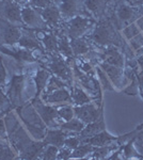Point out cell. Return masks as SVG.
<instances>
[{
	"mask_svg": "<svg viewBox=\"0 0 143 160\" xmlns=\"http://www.w3.org/2000/svg\"><path fill=\"white\" fill-rule=\"evenodd\" d=\"M19 114H22L23 121L25 122V124L27 125L28 129L30 130V132L32 133L35 138H44V130H43V126H40L38 124V118L35 113V110H33L32 108H25L24 110L20 112L18 111Z\"/></svg>",
	"mask_w": 143,
	"mask_h": 160,
	"instance_id": "1",
	"label": "cell"
},
{
	"mask_svg": "<svg viewBox=\"0 0 143 160\" xmlns=\"http://www.w3.org/2000/svg\"><path fill=\"white\" fill-rule=\"evenodd\" d=\"M20 35V30L16 26L10 24L0 17V43L13 45L18 42Z\"/></svg>",
	"mask_w": 143,
	"mask_h": 160,
	"instance_id": "2",
	"label": "cell"
},
{
	"mask_svg": "<svg viewBox=\"0 0 143 160\" xmlns=\"http://www.w3.org/2000/svg\"><path fill=\"white\" fill-rule=\"evenodd\" d=\"M74 114L76 115L77 118L82 121L84 124H89L97 121L98 117H100V110L93 104H89L88 102V104L75 107Z\"/></svg>",
	"mask_w": 143,
	"mask_h": 160,
	"instance_id": "3",
	"label": "cell"
},
{
	"mask_svg": "<svg viewBox=\"0 0 143 160\" xmlns=\"http://www.w3.org/2000/svg\"><path fill=\"white\" fill-rule=\"evenodd\" d=\"M92 26V22L89 18L82 16H76L69 22V32L72 38H78L87 32Z\"/></svg>",
	"mask_w": 143,
	"mask_h": 160,
	"instance_id": "4",
	"label": "cell"
},
{
	"mask_svg": "<svg viewBox=\"0 0 143 160\" xmlns=\"http://www.w3.org/2000/svg\"><path fill=\"white\" fill-rule=\"evenodd\" d=\"M0 14L12 22H22V10L12 1L0 0Z\"/></svg>",
	"mask_w": 143,
	"mask_h": 160,
	"instance_id": "5",
	"label": "cell"
},
{
	"mask_svg": "<svg viewBox=\"0 0 143 160\" xmlns=\"http://www.w3.org/2000/svg\"><path fill=\"white\" fill-rule=\"evenodd\" d=\"M24 87V76L23 75H16L13 77L11 81V87L9 89L8 96L13 105V107H16L22 104V92Z\"/></svg>",
	"mask_w": 143,
	"mask_h": 160,
	"instance_id": "6",
	"label": "cell"
},
{
	"mask_svg": "<svg viewBox=\"0 0 143 160\" xmlns=\"http://www.w3.org/2000/svg\"><path fill=\"white\" fill-rule=\"evenodd\" d=\"M32 104L35 107L36 112L40 114L42 120L47 124V125H50L54 121V118L58 117V111H57V109L50 107V106H45L40 99H38V97H35V98L33 99Z\"/></svg>",
	"mask_w": 143,
	"mask_h": 160,
	"instance_id": "7",
	"label": "cell"
},
{
	"mask_svg": "<svg viewBox=\"0 0 143 160\" xmlns=\"http://www.w3.org/2000/svg\"><path fill=\"white\" fill-rule=\"evenodd\" d=\"M22 19L26 25L30 27H43L45 22L35 10L30 8H24L22 10Z\"/></svg>",
	"mask_w": 143,
	"mask_h": 160,
	"instance_id": "8",
	"label": "cell"
},
{
	"mask_svg": "<svg viewBox=\"0 0 143 160\" xmlns=\"http://www.w3.org/2000/svg\"><path fill=\"white\" fill-rule=\"evenodd\" d=\"M93 40L96 43L100 44V45H105L113 41V34L111 32L110 28L106 25H100L96 27V29L93 32Z\"/></svg>",
	"mask_w": 143,
	"mask_h": 160,
	"instance_id": "9",
	"label": "cell"
},
{
	"mask_svg": "<svg viewBox=\"0 0 143 160\" xmlns=\"http://www.w3.org/2000/svg\"><path fill=\"white\" fill-rule=\"evenodd\" d=\"M44 102H49V104H58V102H71L72 97L69 95V93L67 92V90L63 89H58L54 92L47 93V95L43 96Z\"/></svg>",
	"mask_w": 143,
	"mask_h": 160,
	"instance_id": "10",
	"label": "cell"
},
{
	"mask_svg": "<svg viewBox=\"0 0 143 160\" xmlns=\"http://www.w3.org/2000/svg\"><path fill=\"white\" fill-rule=\"evenodd\" d=\"M66 133L64 132L63 129H51L48 130L45 135L44 139V143L50 144V145H56L60 148L64 144Z\"/></svg>",
	"mask_w": 143,
	"mask_h": 160,
	"instance_id": "11",
	"label": "cell"
},
{
	"mask_svg": "<svg viewBox=\"0 0 143 160\" xmlns=\"http://www.w3.org/2000/svg\"><path fill=\"white\" fill-rule=\"evenodd\" d=\"M53 72L59 78L64 80H69L72 78V71L67 68V65L60 59H54L50 64Z\"/></svg>",
	"mask_w": 143,
	"mask_h": 160,
	"instance_id": "12",
	"label": "cell"
},
{
	"mask_svg": "<svg viewBox=\"0 0 143 160\" xmlns=\"http://www.w3.org/2000/svg\"><path fill=\"white\" fill-rule=\"evenodd\" d=\"M114 140V137L111 135H109L106 131H100V132L96 133V135L90 137V138H87L84 140H82L84 143H89L93 146H104L106 144L110 143L111 141Z\"/></svg>",
	"mask_w": 143,
	"mask_h": 160,
	"instance_id": "13",
	"label": "cell"
},
{
	"mask_svg": "<svg viewBox=\"0 0 143 160\" xmlns=\"http://www.w3.org/2000/svg\"><path fill=\"white\" fill-rule=\"evenodd\" d=\"M40 14L44 19V22L50 25H57L60 20V10L56 7L49 6L42 11H40Z\"/></svg>",
	"mask_w": 143,
	"mask_h": 160,
	"instance_id": "14",
	"label": "cell"
},
{
	"mask_svg": "<svg viewBox=\"0 0 143 160\" xmlns=\"http://www.w3.org/2000/svg\"><path fill=\"white\" fill-rule=\"evenodd\" d=\"M0 51L6 55H9L15 58L18 61H28V62H33L35 60L34 57L32 56V53L29 50H11L9 48H6L3 46H0Z\"/></svg>",
	"mask_w": 143,
	"mask_h": 160,
	"instance_id": "15",
	"label": "cell"
},
{
	"mask_svg": "<svg viewBox=\"0 0 143 160\" xmlns=\"http://www.w3.org/2000/svg\"><path fill=\"white\" fill-rule=\"evenodd\" d=\"M45 143L44 142H36V143H30L29 145L22 152L23 159H34L43 152Z\"/></svg>",
	"mask_w": 143,
	"mask_h": 160,
	"instance_id": "16",
	"label": "cell"
},
{
	"mask_svg": "<svg viewBox=\"0 0 143 160\" xmlns=\"http://www.w3.org/2000/svg\"><path fill=\"white\" fill-rule=\"evenodd\" d=\"M100 68H103V71L106 73L108 78L110 79L111 81H113L115 86H119L120 81H121V79H122L121 68H116V66H114V65H111V64L106 63V62H103V63L100 64Z\"/></svg>",
	"mask_w": 143,
	"mask_h": 160,
	"instance_id": "17",
	"label": "cell"
},
{
	"mask_svg": "<svg viewBox=\"0 0 143 160\" xmlns=\"http://www.w3.org/2000/svg\"><path fill=\"white\" fill-rule=\"evenodd\" d=\"M103 59H104V62H106V63H108V64H111V65H114L120 68H121L124 64L123 57H122V55L116 49H109L107 51H105V53L103 55Z\"/></svg>",
	"mask_w": 143,
	"mask_h": 160,
	"instance_id": "18",
	"label": "cell"
},
{
	"mask_svg": "<svg viewBox=\"0 0 143 160\" xmlns=\"http://www.w3.org/2000/svg\"><path fill=\"white\" fill-rule=\"evenodd\" d=\"M104 130V122L103 121H100V122H92L89 123L87 126H84V128L80 131V136H81V139L84 140L87 138H90V137L96 135V133L100 132V131ZM80 140V141H82Z\"/></svg>",
	"mask_w": 143,
	"mask_h": 160,
	"instance_id": "19",
	"label": "cell"
},
{
	"mask_svg": "<svg viewBox=\"0 0 143 160\" xmlns=\"http://www.w3.org/2000/svg\"><path fill=\"white\" fill-rule=\"evenodd\" d=\"M59 8L62 15L65 17H72L78 11V0H62Z\"/></svg>",
	"mask_w": 143,
	"mask_h": 160,
	"instance_id": "20",
	"label": "cell"
},
{
	"mask_svg": "<svg viewBox=\"0 0 143 160\" xmlns=\"http://www.w3.org/2000/svg\"><path fill=\"white\" fill-rule=\"evenodd\" d=\"M50 75L47 71L45 69H40V71L36 73L34 80H35V84H36V95L35 97H38L41 94V92L45 89V87L47 86V81L49 80Z\"/></svg>",
	"mask_w": 143,
	"mask_h": 160,
	"instance_id": "21",
	"label": "cell"
},
{
	"mask_svg": "<svg viewBox=\"0 0 143 160\" xmlns=\"http://www.w3.org/2000/svg\"><path fill=\"white\" fill-rule=\"evenodd\" d=\"M138 15V12L136 9L128 6H121L118 10V17L121 22H127L131 18L136 17Z\"/></svg>",
	"mask_w": 143,
	"mask_h": 160,
	"instance_id": "22",
	"label": "cell"
},
{
	"mask_svg": "<svg viewBox=\"0 0 143 160\" xmlns=\"http://www.w3.org/2000/svg\"><path fill=\"white\" fill-rule=\"evenodd\" d=\"M84 123L80 121L79 118H72L69 121H66L64 124L61 125V129L69 130V131H75V132H80L84 128Z\"/></svg>",
	"mask_w": 143,
	"mask_h": 160,
	"instance_id": "23",
	"label": "cell"
},
{
	"mask_svg": "<svg viewBox=\"0 0 143 160\" xmlns=\"http://www.w3.org/2000/svg\"><path fill=\"white\" fill-rule=\"evenodd\" d=\"M71 46H72L73 52H74L75 55H84V53H87L88 51H89V46H88V44L85 43L84 40H82V38H73Z\"/></svg>",
	"mask_w": 143,
	"mask_h": 160,
	"instance_id": "24",
	"label": "cell"
},
{
	"mask_svg": "<svg viewBox=\"0 0 143 160\" xmlns=\"http://www.w3.org/2000/svg\"><path fill=\"white\" fill-rule=\"evenodd\" d=\"M18 44H19L22 47H25L27 49H33V48H38L41 49V45L34 38H32L31 35H25L22 34L18 40Z\"/></svg>",
	"mask_w": 143,
	"mask_h": 160,
	"instance_id": "25",
	"label": "cell"
},
{
	"mask_svg": "<svg viewBox=\"0 0 143 160\" xmlns=\"http://www.w3.org/2000/svg\"><path fill=\"white\" fill-rule=\"evenodd\" d=\"M73 100L74 102L78 106H81L84 104H88V102H91V98L85 94V92L82 89L78 87L74 88V91H73Z\"/></svg>",
	"mask_w": 143,
	"mask_h": 160,
	"instance_id": "26",
	"label": "cell"
},
{
	"mask_svg": "<svg viewBox=\"0 0 143 160\" xmlns=\"http://www.w3.org/2000/svg\"><path fill=\"white\" fill-rule=\"evenodd\" d=\"M94 149V146L89 143H84L82 145H78L71 155V158H84L87 155L91 154Z\"/></svg>",
	"mask_w": 143,
	"mask_h": 160,
	"instance_id": "27",
	"label": "cell"
},
{
	"mask_svg": "<svg viewBox=\"0 0 143 160\" xmlns=\"http://www.w3.org/2000/svg\"><path fill=\"white\" fill-rule=\"evenodd\" d=\"M84 4L89 11L100 14L105 8V0H84Z\"/></svg>",
	"mask_w": 143,
	"mask_h": 160,
	"instance_id": "28",
	"label": "cell"
},
{
	"mask_svg": "<svg viewBox=\"0 0 143 160\" xmlns=\"http://www.w3.org/2000/svg\"><path fill=\"white\" fill-rule=\"evenodd\" d=\"M43 42L44 45H45L46 49L50 50V51H56L59 49V46H58V41L54 35L53 34H47L45 35L43 38Z\"/></svg>",
	"mask_w": 143,
	"mask_h": 160,
	"instance_id": "29",
	"label": "cell"
},
{
	"mask_svg": "<svg viewBox=\"0 0 143 160\" xmlns=\"http://www.w3.org/2000/svg\"><path fill=\"white\" fill-rule=\"evenodd\" d=\"M12 108H13V105L11 104L10 99L0 91V115L9 112Z\"/></svg>",
	"mask_w": 143,
	"mask_h": 160,
	"instance_id": "30",
	"label": "cell"
},
{
	"mask_svg": "<svg viewBox=\"0 0 143 160\" xmlns=\"http://www.w3.org/2000/svg\"><path fill=\"white\" fill-rule=\"evenodd\" d=\"M57 111H58V117L63 118L65 122L72 120L73 117H74V109L69 106H63V107L59 108Z\"/></svg>",
	"mask_w": 143,
	"mask_h": 160,
	"instance_id": "31",
	"label": "cell"
},
{
	"mask_svg": "<svg viewBox=\"0 0 143 160\" xmlns=\"http://www.w3.org/2000/svg\"><path fill=\"white\" fill-rule=\"evenodd\" d=\"M139 33H140V29L138 28V26L136 24H130L123 29V35L127 40H131L132 38H135Z\"/></svg>",
	"mask_w": 143,
	"mask_h": 160,
	"instance_id": "32",
	"label": "cell"
},
{
	"mask_svg": "<svg viewBox=\"0 0 143 160\" xmlns=\"http://www.w3.org/2000/svg\"><path fill=\"white\" fill-rule=\"evenodd\" d=\"M58 46H59V50L62 51L64 55L66 56H72L73 53V49H72V46H71V43H69L67 38L65 37H63L61 40L58 42Z\"/></svg>",
	"mask_w": 143,
	"mask_h": 160,
	"instance_id": "33",
	"label": "cell"
},
{
	"mask_svg": "<svg viewBox=\"0 0 143 160\" xmlns=\"http://www.w3.org/2000/svg\"><path fill=\"white\" fill-rule=\"evenodd\" d=\"M46 87H47V93H50L64 87V82L61 81L58 77H51V78H49V82Z\"/></svg>",
	"mask_w": 143,
	"mask_h": 160,
	"instance_id": "34",
	"label": "cell"
},
{
	"mask_svg": "<svg viewBox=\"0 0 143 160\" xmlns=\"http://www.w3.org/2000/svg\"><path fill=\"white\" fill-rule=\"evenodd\" d=\"M59 148L56 145H49L45 151L43 152V159L45 160H53L57 158Z\"/></svg>",
	"mask_w": 143,
	"mask_h": 160,
	"instance_id": "35",
	"label": "cell"
},
{
	"mask_svg": "<svg viewBox=\"0 0 143 160\" xmlns=\"http://www.w3.org/2000/svg\"><path fill=\"white\" fill-rule=\"evenodd\" d=\"M96 72H97L98 76H100L98 78H100V80L101 86L105 88V89H107V90H112L110 79L108 78V76L106 75L105 72H104L103 69H101V68H96Z\"/></svg>",
	"mask_w": 143,
	"mask_h": 160,
	"instance_id": "36",
	"label": "cell"
},
{
	"mask_svg": "<svg viewBox=\"0 0 143 160\" xmlns=\"http://www.w3.org/2000/svg\"><path fill=\"white\" fill-rule=\"evenodd\" d=\"M129 45L134 50H140L141 48H143V34L139 33L138 35H136L135 38H132L131 40H129Z\"/></svg>",
	"mask_w": 143,
	"mask_h": 160,
	"instance_id": "37",
	"label": "cell"
},
{
	"mask_svg": "<svg viewBox=\"0 0 143 160\" xmlns=\"http://www.w3.org/2000/svg\"><path fill=\"white\" fill-rule=\"evenodd\" d=\"M111 149V148H109V146H97V148H94L93 149V155H94L95 158L97 159H100V158H104V157H106V155L109 153V151Z\"/></svg>",
	"mask_w": 143,
	"mask_h": 160,
	"instance_id": "38",
	"label": "cell"
},
{
	"mask_svg": "<svg viewBox=\"0 0 143 160\" xmlns=\"http://www.w3.org/2000/svg\"><path fill=\"white\" fill-rule=\"evenodd\" d=\"M80 142H81L80 139L75 138V137H69V138H65V140H64V145H65L66 148H69V149H75L79 145Z\"/></svg>",
	"mask_w": 143,
	"mask_h": 160,
	"instance_id": "39",
	"label": "cell"
},
{
	"mask_svg": "<svg viewBox=\"0 0 143 160\" xmlns=\"http://www.w3.org/2000/svg\"><path fill=\"white\" fill-rule=\"evenodd\" d=\"M72 155V149H69V148H60L58 152V155H57V158L58 159H69L71 158Z\"/></svg>",
	"mask_w": 143,
	"mask_h": 160,
	"instance_id": "40",
	"label": "cell"
},
{
	"mask_svg": "<svg viewBox=\"0 0 143 160\" xmlns=\"http://www.w3.org/2000/svg\"><path fill=\"white\" fill-rule=\"evenodd\" d=\"M6 80H7V71H6V68H4L2 58L0 57V86L4 84Z\"/></svg>",
	"mask_w": 143,
	"mask_h": 160,
	"instance_id": "41",
	"label": "cell"
},
{
	"mask_svg": "<svg viewBox=\"0 0 143 160\" xmlns=\"http://www.w3.org/2000/svg\"><path fill=\"white\" fill-rule=\"evenodd\" d=\"M32 4L36 8H41V9H45L50 6V1L49 0H31Z\"/></svg>",
	"mask_w": 143,
	"mask_h": 160,
	"instance_id": "42",
	"label": "cell"
},
{
	"mask_svg": "<svg viewBox=\"0 0 143 160\" xmlns=\"http://www.w3.org/2000/svg\"><path fill=\"white\" fill-rule=\"evenodd\" d=\"M0 137L1 138H6L7 137V129L6 125H4V121L0 118Z\"/></svg>",
	"mask_w": 143,
	"mask_h": 160,
	"instance_id": "43",
	"label": "cell"
},
{
	"mask_svg": "<svg viewBox=\"0 0 143 160\" xmlns=\"http://www.w3.org/2000/svg\"><path fill=\"white\" fill-rule=\"evenodd\" d=\"M136 25L138 26V28L140 29V31H143V15H142V16H140L139 18L137 19Z\"/></svg>",
	"mask_w": 143,
	"mask_h": 160,
	"instance_id": "44",
	"label": "cell"
},
{
	"mask_svg": "<svg viewBox=\"0 0 143 160\" xmlns=\"http://www.w3.org/2000/svg\"><path fill=\"white\" fill-rule=\"evenodd\" d=\"M137 63H138V65H139L140 68H142V71H143V56H140L139 58H138Z\"/></svg>",
	"mask_w": 143,
	"mask_h": 160,
	"instance_id": "45",
	"label": "cell"
},
{
	"mask_svg": "<svg viewBox=\"0 0 143 160\" xmlns=\"http://www.w3.org/2000/svg\"><path fill=\"white\" fill-rule=\"evenodd\" d=\"M16 1H23V0H16Z\"/></svg>",
	"mask_w": 143,
	"mask_h": 160,
	"instance_id": "46",
	"label": "cell"
},
{
	"mask_svg": "<svg viewBox=\"0 0 143 160\" xmlns=\"http://www.w3.org/2000/svg\"><path fill=\"white\" fill-rule=\"evenodd\" d=\"M142 34H143V33H142Z\"/></svg>",
	"mask_w": 143,
	"mask_h": 160,
	"instance_id": "47",
	"label": "cell"
}]
</instances>
